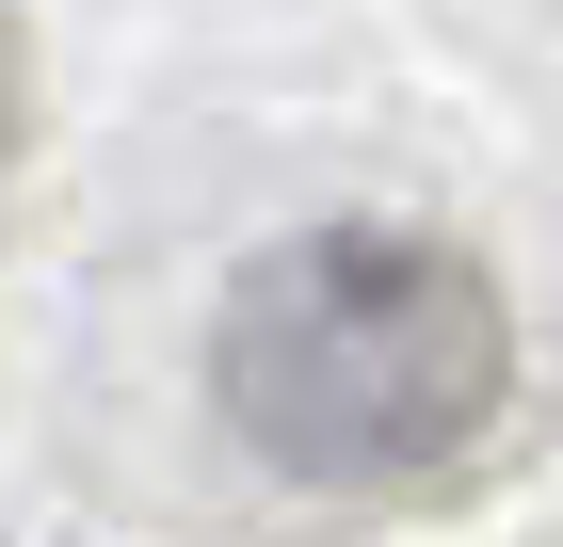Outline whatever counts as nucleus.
Returning <instances> with one entry per match:
<instances>
[{
  "instance_id": "f257e3e1",
  "label": "nucleus",
  "mask_w": 563,
  "mask_h": 547,
  "mask_svg": "<svg viewBox=\"0 0 563 547\" xmlns=\"http://www.w3.org/2000/svg\"><path fill=\"white\" fill-rule=\"evenodd\" d=\"M225 435L290 483H451L516 403V322L483 291V258L419 242V226H306V242L242 258V291L210 322Z\"/></svg>"
},
{
  "instance_id": "f03ea898",
  "label": "nucleus",
  "mask_w": 563,
  "mask_h": 547,
  "mask_svg": "<svg viewBox=\"0 0 563 547\" xmlns=\"http://www.w3.org/2000/svg\"><path fill=\"white\" fill-rule=\"evenodd\" d=\"M0 162H16V33H0Z\"/></svg>"
}]
</instances>
